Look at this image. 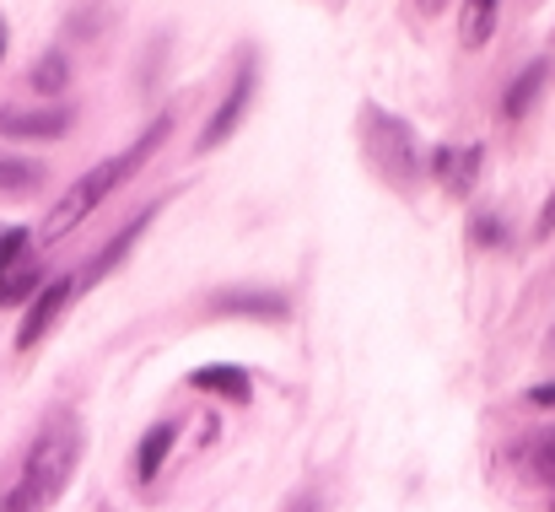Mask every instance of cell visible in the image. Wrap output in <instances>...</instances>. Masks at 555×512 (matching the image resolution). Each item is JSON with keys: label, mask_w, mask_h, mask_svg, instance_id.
Returning a JSON list of instances; mask_svg holds the SVG:
<instances>
[{"label": "cell", "mask_w": 555, "mask_h": 512, "mask_svg": "<svg viewBox=\"0 0 555 512\" xmlns=\"http://www.w3.org/2000/svg\"><path fill=\"white\" fill-rule=\"evenodd\" d=\"M189 383H194L199 394H221V399H237V405H248V399H254V377H248L243 367H227V361L194 367V372H189Z\"/></svg>", "instance_id": "obj_9"}, {"label": "cell", "mask_w": 555, "mask_h": 512, "mask_svg": "<svg viewBox=\"0 0 555 512\" xmlns=\"http://www.w3.org/2000/svg\"><path fill=\"white\" fill-rule=\"evenodd\" d=\"M555 232V194L545 200V210H540V221H534V238H551Z\"/></svg>", "instance_id": "obj_18"}, {"label": "cell", "mask_w": 555, "mask_h": 512, "mask_svg": "<svg viewBox=\"0 0 555 512\" xmlns=\"http://www.w3.org/2000/svg\"><path fill=\"white\" fill-rule=\"evenodd\" d=\"M38 183H43V168H38V163L0 157V189H5V194H33Z\"/></svg>", "instance_id": "obj_15"}, {"label": "cell", "mask_w": 555, "mask_h": 512, "mask_svg": "<svg viewBox=\"0 0 555 512\" xmlns=\"http://www.w3.org/2000/svg\"><path fill=\"white\" fill-rule=\"evenodd\" d=\"M248 103H254V60H237V76H232V87H227L221 108L205 119V130H199L194 152H216V146H227V141L237 136V125H243Z\"/></svg>", "instance_id": "obj_5"}, {"label": "cell", "mask_w": 555, "mask_h": 512, "mask_svg": "<svg viewBox=\"0 0 555 512\" xmlns=\"http://www.w3.org/2000/svg\"><path fill=\"white\" fill-rule=\"evenodd\" d=\"M5 232H11V227H5ZM5 232H0V243H5Z\"/></svg>", "instance_id": "obj_22"}, {"label": "cell", "mask_w": 555, "mask_h": 512, "mask_svg": "<svg viewBox=\"0 0 555 512\" xmlns=\"http://www.w3.org/2000/svg\"><path fill=\"white\" fill-rule=\"evenodd\" d=\"M286 512H319V497H313V491H297V497L286 502Z\"/></svg>", "instance_id": "obj_19"}, {"label": "cell", "mask_w": 555, "mask_h": 512, "mask_svg": "<svg viewBox=\"0 0 555 512\" xmlns=\"http://www.w3.org/2000/svg\"><path fill=\"white\" fill-rule=\"evenodd\" d=\"M173 443H179V421H157V426L141 437V448H135V481H141V486H152V481L163 475Z\"/></svg>", "instance_id": "obj_10"}, {"label": "cell", "mask_w": 555, "mask_h": 512, "mask_svg": "<svg viewBox=\"0 0 555 512\" xmlns=\"http://www.w3.org/2000/svg\"><path fill=\"white\" fill-rule=\"evenodd\" d=\"M545 71H551V65H545V60H534V65H529L518 81H513V92L502 98V114H507V119H524V114H529V103H534V92H540Z\"/></svg>", "instance_id": "obj_14"}, {"label": "cell", "mask_w": 555, "mask_h": 512, "mask_svg": "<svg viewBox=\"0 0 555 512\" xmlns=\"http://www.w3.org/2000/svg\"><path fill=\"white\" fill-rule=\"evenodd\" d=\"M0 60H5V16H0Z\"/></svg>", "instance_id": "obj_21"}, {"label": "cell", "mask_w": 555, "mask_h": 512, "mask_svg": "<svg viewBox=\"0 0 555 512\" xmlns=\"http://www.w3.org/2000/svg\"><path fill=\"white\" fill-rule=\"evenodd\" d=\"M529 405H540V410H555V383H534V388H529Z\"/></svg>", "instance_id": "obj_17"}, {"label": "cell", "mask_w": 555, "mask_h": 512, "mask_svg": "<svg viewBox=\"0 0 555 512\" xmlns=\"http://www.w3.org/2000/svg\"><path fill=\"white\" fill-rule=\"evenodd\" d=\"M362 146H367L377 178H383L393 194H415V183H421V146H415V130H410L399 114L367 103V108H362Z\"/></svg>", "instance_id": "obj_3"}, {"label": "cell", "mask_w": 555, "mask_h": 512, "mask_svg": "<svg viewBox=\"0 0 555 512\" xmlns=\"http://www.w3.org/2000/svg\"><path fill=\"white\" fill-rule=\"evenodd\" d=\"M518 459H524L529 481H540V486H551V491H555V426L534 432V437L518 448Z\"/></svg>", "instance_id": "obj_12"}, {"label": "cell", "mask_w": 555, "mask_h": 512, "mask_svg": "<svg viewBox=\"0 0 555 512\" xmlns=\"http://www.w3.org/2000/svg\"><path fill=\"white\" fill-rule=\"evenodd\" d=\"M496 11L502 0H464V16H459V38L464 49H486L491 33H496Z\"/></svg>", "instance_id": "obj_11"}, {"label": "cell", "mask_w": 555, "mask_h": 512, "mask_svg": "<svg viewBox=\"0 0 555 512\" xmlns=\"http://www.w3.org/2000/svg\"><path fill=\"white\" fill-rule=\"evenodd\" d=\"M442 5H448V0H415V11H421V16H437Z\"/></svg>", "instance_id": "obj_20"}, {"label": "cell", "mask_w": 555, "mask_h": 512, "mask_svg": "<svg viewBox=\"0 0 555 512\" xmlns=\"http://www.w3.org/2000/svg\"><path fill=\"white\" fill-rule=\"evenodd\" d=\"M168 130H173V119L163 114V119H152V125H146V130H141L119 157H103L92 172H81V178L54 200V210H49V221H43V238H65L70 227H81V221H87V216H92V210H98L119 183H130V178H135L141 163H152V152L168 141Z\"/></svg>", "instance_id": "obj_2"}, {"label": "cell", "mask_w": 555, "mask_h": 512, "mask_svg": "<svg viewBox=\"0 0 555 512\" xmlns=\"http://www.w3.org/2000/svg\"><path fill=\"white\" fill-rule=\"evenodd\" d=\"M146 221H152V210H141V216H135V221H130V227H125V232H119V238H114V243H108V248H103L92 265H87V276H81V281H103V276H108V270H114V265H119V259L135 248V238L146 232ZM81 281H76V286H81Z\"/></svg>", "instance_id": "obj_13"}, {"label": "cell", "mask_w": 555, "mask_h": 512, "mask_svg": "<svg viewBox=\"0 0 555 512\" xmlns=\"http://www.w3.org/2000/svg\"><path fill=\"white\" fill-rule=\"evenodd\" d=\"M480 163H486V152L475 141L469 146H437L431 152V178L448 200H469L475 183H480Z\"/></svg>", "instance_id": "obj_7"}, {"label": "cell", "mask_w": 555, "mask_h": 512, "mask_svg": "<svg viewBox=\"0 0 555 512\" xmlns=\"http://www.w3.org/2000/svg\"><path fill=\"white\" fill-rule=\"evenodd\" d=\"M76 464H81V426H76L70 410H54L38 426V437L27 443L16 481L0 491V512H49L65 497Z\"/></svg>", "instance_id": "obj_1"}, {"label": "cell", "mask_w": 555, "mask_h": 512, "mask_svg": "<svg viewBox=\"0 0 555 512\" xmlns=\"http://www.w3.org/2000/svg\"><path fill=\"white\" fill-rule=\"evenodd\" d=\"M65 76H70V65H65V54H43V60H38V71H33V92H43V98H54V92L65 87Z\"/></svg>", "instance_id": "obj_16"}, {"label": "cell", "mask_w": 555, "mask_h": 512, "mask_svg": "<svg viewBox=\"0 0 555 512\" xmlns=\"http://www.w3.org/2000/svg\"><path fill=\"white\" fill-rule=\"evenodd\" d=\"M81 286L70 281V276H60V281H43V292L27 303V313H22V324H16V350H33V345L43 341L54 324H60V313L70 308V297H76Z\"/></svg>", "instance_id": "obj_6"}, {"label": "cell", "mask_w": 555, "mask_h": 512, "mask_svg": "<svg viewBox=\"0 0 555 512\" xmlns=\"http://www.w3.org/2000/svg\"><path fill=\"white\" fill-rule=\"evenodd\" d=\"M70 130V114L65 108H0V136H16V141H60Z\"/></svg>", "instance_id": "obj_8"}, {"label": "cell", "mask_w": 555, "mask_h": 512, "mask_svg": "<svg viewBox=\"0 0 555 512\" xmlns=\"http://www.w3.org/2000/svg\"><path fill=\"white\" fill-rule=\"evenodd\" d=\"M38 292H43V259L33 254V238L22 227H11L0 243V308L33 303Z\"/></svg>", "instance_id": "obj_4"}]
</instances>
